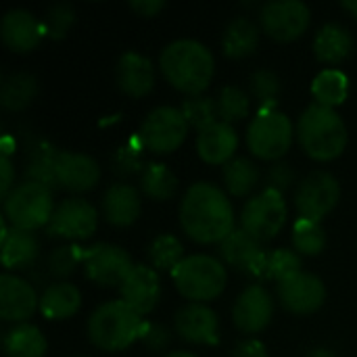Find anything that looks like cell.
Masks as SVG:
<instances>
[{"label":"cell","mask_w":357,"mask_h":357,"mask_svg":"<svg viewBox=\"0 0 357 357\" xmlns=\"http://www.w3.org/2000/svg\"><path fill=\"white\" fill-rule=\"evenodd\" d=\"M38 92V84H36V77L29 75V73H10L2 79V86H0V102L4 109L8 111H19L23 107H27L33 96Z\"/></svg>","instance_id":"obj_31"},{"label":"cell","mask_w":357,"mask_h":357,"mask_svg":"<svg viewBox=\"0 0 357 357\" xmlns=\"http://www.w3.org/2000/svg\"><path fill=\"white\" fill-rule=\"evenodd\" d=\"M215 105H218V115L226 123L238 121V119L247 117L251 111V98L238 86H224L218 94Z\"/></svg>","instance_id":"obj_37"},{"label":"cell","mask_w":357,"mask_h":357,"mask_svg":"<svg viewBox=\"0 0 357 357\" xmlns=\"http://www.w3.org/2000/svg\"><path fill=\"white\" fill-rule=\"evenodd\" d=\"M119 293L121 301H126L136 314H151L161 299V280L157 270L144 264H136L119 284Z\"/></svg>","instance_id":"obj_16"},{"label":"cell","mask_w":357,"mask_h":357,"mask_svg":"<svg viewBox=\"0 0 357 357\" xmlns=\"http://www.w3.org/2000/svg\"><path fill=\"white\" fill-rule=\"evenodd\" d=\"M140 213V195L130 184H111L102 195V215L113 226H130Z\"/></svg>","instance_id":"obj_24"},{"label":"cell","mask_w":357,"mask_h":357,"mask_svg":"<svg viewBox=\"0 0 357 357\" xmlns=\"http://www.w3.org/2000/svg\"><path fill=\"white\" fill-rule=\"evenodd\" d=\"M38 305H40V299L27 280L8 272L0 276V318L2 320L23 322L36 312Z\"/></svg>","instance_id":"obj_19"},{"label":"cell","mask_w":357,"mask_h":357,"mask_svg":"<svg viewBox=\"0 0 357 357\" xmlns=\"http://www.w3.org/2000/svg\"><path fill=\"white\" fill-rule=\"evenodd\" d=\"M82 305V295L75 284L54 282L46 287L40 297V312L50 320H65L73 316Z\"/></svg>","instance_id":"obj_27"},{"label":"cell","mask_w":357,"mask_h":357,"mask_svg":"<svg viewBox=\"0 0 357 357\" xmlns=\"http://www.w3.org/2000/svg\"><path fill=\"white\" fill-rule=\"evenodd\" d=\"M159 67L167 82L188 96L201 94L213 77V54L199 40L180 38L169 42L159 56Z\"/></svg>","instance_id":"obj_2"},{"label":"cell","mask_w":357,"mask_h":357,"mask_svg":"<svg viewBox=\"0 0 357 357\" xmlns=\"http://www.w3.org/2000/svg\"><path fill=\"white\" fill-rule=\"evenodd\" d=\"M278 297L284 310H289L291 314L305 316L318 312L324 305L326 289L318 276L310 272H299L293 278L278 284Z\"/></svg>","instance_id":"obj_15"},{"label":"cell","mask_w":357,"mask_h":357,"mask_svg":"<svg viewBox=\"0 0 357 357\" xmlns=\"http://www.w3.org/2000/svg\"><path fill=\"white\" fill-rule=\"evenodd\" d=\"M316 56L324 63H341L354 50V38L341 23H326L318 29L314 40Z\"/></svg>","instance_id":"obj_26"},{"label":"cell","mask_w":357,"mask_h":357,"mask_svg":"<svg viewBox=\"0 0 357 357\" xmlns=\"http://www.w3.org/2000/svg\"><path fill=\"white\" fill-rule=\"evenodd\" d=\"M297 136L303 151L318 161H331L347 146L345 121L335 109L318 102L310 105L299 117Z\"/></svg>","instance_id":"obj_3"},{"label":"cell","mask_w":357,"mask_h":357,"mask_svg":"<svg viewBox=\"0 0 357 357\" xmlns=\"http://www.w3.org/2000/svg\"><path fill=\"white\" fill-rule=\"evenodd\" d=\"M2 349L6 357H44L46 339L31 324H17L2 339Z\"/></svg>","instance_id":"obj_29"},{"label":"cell","mask_w":357,"mask_h":357,"mask_svg":"<svg viewBox=\"0 0 357 357\" xmlns=\"http://www.w3.org/2000/svg\"><path fill=\"white\" fill-rule=\"evenodd\" d=\"M186 132H188V121L180 109L157 107L144 117L138 130V142L142 149L151 153L167 155L174 153L184 142Z\"/></svg>","instance_id":"obj_8"},{"label":"cell","mask_w":357,"mask_h":357,"mask_svg":"<svg viewBox=\"0 0 357 357\" xmlns=\"http://www.w3.org/2000/svg\"><path fill=\"white\" fill-rule=\"evenodd\" d=\"M149 259L155 270L174 272L184 261V247L172 234H159L149 245Z\"/></svg>","instance_id":"obj_35"},{"label":"cell","mask_w":357,"mask_h":357,"mask_svg":"<svg viewBox=\"0 0 357 357\" xmlns=\"http://www.w3.org/2000/svg\"><path fill=\"white\" fill-rule=\"evenodd\" d=\"M238 146V136L232 123L215 121L207 128H203L197 136V151L203 161L207 163H228Z\"/></svg>","instance_id":"obj_23"},{"label":"cell","mask_w":357,"mask_h":357,"mask_svg":"<svg viewBox=\"0 0 357 357\" xmlns=\"http://www.w3.org/2000/svg\"><path fill=\"white\" fill-rule=\"evenodd\" d=\"M56 186L67 188L71 192H84L98 184L100 180V167L98 163L84 153H71L61 151L56 157Z\"/></svg>","instance_id":"obj_18"},{"label":"cell","mask_w":357,"mask_h":357,"mask_svg":"<svg viewBox=\"0 0 357 357\" xmlns=\"http://www.w3.org/2000/svg\"><path fill=\"white\" fill-rule=\"evenodd\" d=\"M174 284L192 303L215 299L226 289V268L211 255H188L172 272Z\"/></svg>","instance_id":"obj_5"},{"label":"cell","mask_w":357,"mask_h":357,"mask_svg":"<svg viewBox=\"0 0 357 357\" xmlns=\"http://www.w3.org/2000/svg\"><path fill=\"white\" fill-rule=\"evenodd\" d=\"M40 243L31 230L8 228L2 234V264L6 270H23L38 257Z\"/></svg>","instance_id":"obj_25"},{"label":"cell","mask_w":357,"mask_h":357,"mask_svg":"<svg viewBox=\"0 0 357 357\" xmlns=\"http://www.w3.org/2000/svg\"><path fill=\"white\" fill-rule=\"evenodd\" d=\"M295 182V172L289 163H274L268 169V188H274L278 192L287 190Z\"/></svg>","instance_id":"obj_44"},{"label":"cell","mask_w":357,"mask_h":357,"mask_svg":"<svg viewBox=\"0 0 357 357\" xmlns=\"http://www.w3.org/2000/svg\"><path fill=\"white\" fill-rule=\"evenodd\" d=\"M84 261V253H79L77 247H59L48 257V272L52 276H67L75 270V266Z\"/></svg>","instance_id":"obj_42"},{"label":"cell","mask_w":357,"mask_h":357,"mask_svg":"<svg viewBox=\"0 0 357 357\" xmlns=\"http://www.w3.org/2000/svg\"><path fill=\"white\" fill-rule=\"evenodd\" d=\"M163 357H197L192 356V354H188V351H172V354H167V356Z\"/></svg>","instance_id":"obj_50"},{"label":"cell","mask_w":357,"mask_h":357,"mask_svg":"<svg viewBox=\"0 0 357 357\" xmlns=\"http://www.w3.org/2000/svg\"><path fill=\"white\" fill-rule=\"evenodd\" d=\"M310 6L301 0H272L259 10L261 27L268 36L280 42L299 38L310 25Z\"/></svg>","instance_id":"obj_11"},{"label":"cell","mask_w":357,"mask_h":357,"mask_svg":"<svg viewBox=\"0 0 357 357\" xmlns=\"http://www.w3.org/2000/svg\"><path fill=\"white\" fill-rule=\"evenodd\" d=\"M180 224L197 243H222L234 230V209L222 188L211 182H197L184 192Z\"/></svg>","instance_id":"obj_1"},{"label":"cell","mask_w":357,"mask_h":357,"mask_svg":"<svg viewBox=\"0 0 357 357\" xmlns=\"http://www.w3.org/2000/svg\"><path fill=\"white\" fill-rule=\"evenodd\" d=\"M249 88L259 105L268 109V105L274 102L280 94V79L272 69H257L249 77Z\"/></svg>","instance_id":"obj_40"},{"label":"cell","mask_w":357,"mask_h":357,"mask_svg":"<svg viewBox=\"0 0 357 357\" xmlns=\"http://www.w3.org/2000/svg\"><path fill=\"white\" fill-rule=\"evenodd\" d=\"M98 213L84 199H65L61 201L48 222V234L59 238H88L96 230Z\"/></svg>","instance_id":"obj_13"},{"label":"cell","mask_w":357,"mask_h":357,"mask_svg":"<svg viewBox=\"0 0 357 357\" xmlns=\"http://www.w3.org/2000/svg\"><path fill=\"white\" fill-rule=\"evenodd\" d=\"M113 169L115 174H121V176H130V174H136L140 172L142 174V159H140V151L130 142V144H123L115 151L113 155Z\"/></svg>","instance_id":"obj_43"},{"label":"cell","mask_w":357,"mask_h":357,"mask_svg":"<svg viewBox=\"0 0 357 357\" xmlns=\"http://www.w3.org/2000/svg\"><path fill=\"white\" fill-rule=\"evenodd\" d=\"M140 186L146 197H151L155 201H165L176 192L178 180L167 165L149 163V165H144V169L140 174Z\"/></svg>","instance_id":"obj_34"},{"label":"cell","mask_w":357,"mask_h":357,"mask_svg":"<svg viewBox=\"0 0 357 357\" xmlns=\"http://www.w3.org/2000/svg\"><path fill=\"white\" fill-rule=\"evenodd\" d=\"M226 190L234 197H247L259 184V169L247 157H234L224 165Z\"/></svg>","instance_id":"obj_32"},{"label":"cell","mask_w":357,"mask_h":357,"mask_svg":"<svg viewBox=\"0 0 357 357\" xmlns=\"http://www.w3.org/2000/svg\"><path fill=\"white\" fill-rule=\"evenodd\" d=\"M293 247L299 255H320L326 247V232L322 224L299 218L293 226Z\"/></svg>","instance_id":"obj_36"},{"label":"cell","mask_w":357,"mask_h":357,"mask_svg":"<svg viewBox=\"0 0 357 357\" xmlns=\"http://www.w3.org/2000/svg\"><path fill=\"white\" fill-rule=\"evenodd\" d=\"M303 272L301 270V255L291 249H276L268 253V264H266V278L276 280L278 284L293 278L295 274Z\"/></svg>","instance_id":"obj_39"},{"label":"cell","mask_w":357,"mask_h":357,"mask_svg":"<svg viewBox=\"0 0 357 357\" xmlns=\"http://www.w3.org/2000/svg\"><path fill=\"white\" fill-rule=\"evenodd\" d=\"M134 268L126 249L117 245H94L84 253L86 276L102 287H119Z\"/></svg>","instance_id":"obj_12"},{"label":"cell","mask_w":357,"mask_h":357,"mask_svg":"<svg viewBox=\"0 0 357 357\" xmlns=\"http://www.w3.org/2000/svg\"><path fill=\"white\" fill-rule=\"evenodd\" d=\"M220 253H222L224 261L234 266L238 272L266 278L268 253L261 249V243L257 238H253L249 232H245L243 228H234L220 243Z\"/></svg>","instance_id":"obj_14"},{"label":"cell","mask_w":357,"mask_h":357,"mask_svg":"<svg viewBox=\"0 0 357 357\" xmlns=\"http://www.w3.org/2000/svg\"><path fill=\"white\" fill-rule=\"evenodd\" d=\"M312 357H333V356H328V354H324V351H320V354H314Z\"/></svg>","instance_id":"obj_51"},{"label":"cell","mask_w":357,"mask_h":357,"mask_svg":"<svg viewBox=\"0 0 357 357\" xmlns=\"http://www.w3.org/2000/svg\"><path fill=\"white\" fill-rule=\"evenodd\" d=\"M257 44H259V27L247 17L232 19L222 33V48L232 59H243L247 54H253Z\"/></svg>","instance_id":"obj_28"},{"label":"cell","mask_w":357,"mask_h":357,"mask_svg":"<svg viewBox=\"0 0 357 357\" xmlns=\"http://www.w3.org/2000/svg\"><path fill=\"white\" fill-rule=\"evenodd\" d=\"M272 314H274L272 295L261 284H249L234 303L232 320L238 331L253 335L270 324Z\"/></svg>","instance_id":"obj_17"},{"label":"cell","mask_w":357,"mask_h":357,"mask_svg":"<svg viewBox=\"0 0 357 357\" xmlns=\"http://www.w3.org/2000/svg\"><path fill=\"white\" fill-rule=\"evenodd\" d=\"M0 174H2V180H0V195H2V199H6L8 192L13 190V176H15L13 163H10V159H8V153H2V155H0Z\"/></svg>","instance_id":"obj_47"},{"label":"cell","mask_w":357,"mask_h":357,"mask_svg":"<svg viewBox=\"0 0 357 357\" xmlns=\"http://www.w3.org/2000/svg\"><path fill=\"white\" fill-rule=\"evenodd\" d=\"M287 222V203L282 192L274 188H266L255 195L241 213V228L249 232L259 243L274 238Z\"/></svg>","instance_id":"obj_9"},{"label":"cell","mask_w":357,"mask_h":357,"mask_svg":"<svg viewBox=\"0 0 357 357\" xmlns=\"http://www.w3.org/2000/svg\"><path fill=\"white\" fill-rule=\"evenodd\" d=\"M142 316L126 301H107L88 318V337L102 351H121L130 347L142 333Z\"/></svg>","instance_id":"obj_4"},{"label":"cell","mask_w":357,"mask_h":357,"mask_svg":"<svg viewBox=\"0 0 357 357\" xmlns=\"http://www.w3.org/2000/svg\"><path fill=\"white\" fill-rule=\"evenodd\" d=\"M140 339L144 341V345L149 349L161 351L169 343V333L163 326H159V324H144L142 326V333H140Z\"/></svg>","instance_id":"obj_45"},{"label":"cell","mask_w":357,"mask_h":357,"mask_svg":"<svg viewBox=\"0 0 357 357\" xmlns=\"http://www.w3.org/2000/svg\"><path fill=\"white\" fill-rule=\"evenodd\" d=\"M52 192L50 188L25 180L15 186L4 199V215L10 222V228L19 230H36L40 226H48L52 218Z\"/></svg>","instance_id":"obj_6"},{"label":"cell","mask_w":357,"mask_h":357,"mask_svg":"<svg viewBox=\"0 0 357 357\" xmlns=\"http://www.w3.org/2000/svg\"><path fill=\"white\" fill-rule=\"evenodd\" d=\"M115 77L121 92H126L128 96H144L153 90L155 84L153 61L140 52L128 50L117 61Z\"/></svg>","instance_id":"obj_22"},{"label":"cell","mask_w":357,"mask_h":357,"mask_svg":"<svg viewBox=\"0 0 357 357\" xmlns=\"http://www.w3.org/2000/svg\"><path fill=\"white\" fill-rule=\"evenodd\" d=\"M341 188L333 174L328 172H312L305 176L295 195V207L301 218L320 222L326 213L335 209L339 203Z\"/></svg>","instance_id":"obj_10"},{"label":"cell","mask_w":357,"mask_h":357,"mask_svg":"<svg viewBox=\"0 0 357 357\" xmlns=\"http://www.w3.org/2000/svg\"><path fill=\"white\" fill-rule=\"evenodd\" d=\"M165 6L163 0H136V2H130V8L140 13L142 17H153L157 15L161 8Z\"/></svg>","instance_id":"obj_48"},{"label":"cell","mask_w":357,"mask_h":357,"mask_svg":"<svg viewBox=\"0 0 357 357\" xmlns=\"http://www.w3.org/2000/svg\"><path fill=\"white\" fill-rule=\"evenodd\" d=\"M75 19V13H73V6L67 4V2H59V4H52L48 10H46V17L42 19V27H44V33L59 40L63 38L71 23Z\"/></svg>","instance_id":"obj_41"},{"label":"cell","mask_w":357,"mask_h":357,"mask_svg":"<svg viewBox=\"0 0 357 357\" xmlns=\"http://www.w3.org/2000/svg\"><path fill=\"white\" fill-rule=\"evenodd\" d=\"M61 151H54L50 144L40 142L29 151V161H27V169L25 176L29 182H38L46 188H54L56 186V157Z\"/></svg>","instance_id":"obj_33"},{"label":"cell","mask_w":357,"mask_h":357,"mask_svg":"<svg viewBox=\"0 0 357 357\" xmlns=\"http://www.w3.org/2000/svg\"><path fill=\"white\" fill-rule=\"evenodd\" d=\"M176 333L188 343L201 345H215L218 339V316L211 307L203 303H186L178 310L174 318Z\"/></svg>","instance_id":"obj_20"},{"label":"cell","mask_w":357,"mask_h":357,"mask_svg":"<svg viewBox=\"0 0 357 357\" xmlns=\"http://www.w3.org/2000/svg\"><path fill=\"white\" fill-rule=\"evenodd\" d=\"M343 8L357 17V0H343Z\"/></svg>","instance_id":"obj_49"},{"label":"cell","mask_w":357,"mask_h":357,"mask_svg":"<svg viewBox=\"0 0 357 357\" xmlns=\"http://www.w3.org/2000/svg\"><path fill=\"white\" fill-rule=\"evenodd\" d=\"M312 92H314L318 105L335 109L337 105H341L347 98V94H349V79L339 69H324V71H320L314 77Z\"/></svg>","instance_id":"obj_30"},{"label":"cell","mask_w":357,"mask_h":357,"mask_svg":"<svg viewBox=\"0 0 357 357\" xmlns=\"http://www.w3.org/2000/svg\"><path fill=\"white\" fill-rule=\"evenodd\" d=\"M232 357H270L266 351V345L255 339H245L234 345Z\"/></svg>","instance_id":"obj_46"},{"label":"cell","mask_w":357,"mask_h":357,"mask_svg":"<svg viewBox=\"0 0 357 357\" xmlns=\"http://www.w3.org/2000/svg\"><path fill=\"white\" fill-rule=\"evenodd\" d=\"M0 36L2 42L15 52H27L38 46L40 38L44 36L42 21H38L25 8H10L0 21Z\"/></svg>","instance_id":"obj_21"},{"label":"cell","mask_w":357,"mask_h":357,"mask_svg":"<svg viewBox=\"0 0 357 357\" xmlns=\"http://www.w3.org/2000/svg\"><path fill=\"white\" fill-rule=\"evenodd\" d=\"M180 111L184 113L188 126L197 128L199 132H201L203 128H207V126H211V123L218 121V119H215V117H218V105H215V100H213L211 96H205V94L188 96V98L182 102Z\"/></svg>","instance_id":"obj_38"},{"label":"cell","mask_w":357,"mask_h":357,"mask_svg":"<svg viewBox=\"0 0 357 357\" xmlns=\"http://www.w3.org/2000/svg\"><path fill=\"white\" fill-rule=\"evenodd\" d=\"M293 142V123L287 113L268 107L261 109L249 130H247V144L251 153L259 159L266 161H276L280 159Z\"/></svg>","instance_id":"obj_7"}]
</instances>
